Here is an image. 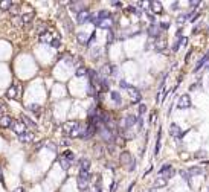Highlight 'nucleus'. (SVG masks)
Here are the masks:
<instances>
[{
  "mask_svg": "<svg viewBox=\"0 0 209 192\" xmlns=\"http://www.w3.org/2000/svg\"><path fill=\"white\" fill-rule=\"evenodd\" d=\"M18 92H20V87H18V86H11V87L6 90V98H9V99H17Z\"/></svg>",
  "mask_w": 209,
  "mask_h": 192,
  "instance_id": "obj_7",
  "label": "nucleus"
},
{
  "mask_svg": "<svg viewBox=\"0 0 209 192\" xmlns=\"http://www.w3.org/2000/svg\"><path fill=\"white\" fill-rule=\"evenodd\" d=\"M119 84H121V87H122V88H130V86H128V84H127L125 81H121Z\"/></svg>",
  "mask_w": 209,
  "mask_h": 192,
  "instance_id": "obj_54",
  "label": "nucleus"
},
{
  "mask_svg": "<svg viewBox=\"0 0 209 192\" xmlns=\"http://www.w3.org/2000/svg\"><path fill=\"white\" fill-rule=\"evenodd\" d=\"M14 5H16V3H14V2H11V0H6V2H0V9H2V11H11Z\"/></svg>",
  "mask_w": 209,
  "mask_h": 192,
  "instance_id": "obj_16",
  "label": "nucleus"
},
{
  "mask_svg": "<svg viewBox=\"0 0 209 192\" xmlns=\"http://www.w3.org/2000/svg\"><path fill=\"white\" fill-rule=\"evenodd\" d=\"M40 41H41V43H51V41H52L51 34H49V32H46V34L40 35Z\"/></svg>",
  "mask_w": 209,
  "mask_h": 192,
  "instance_id": "obj_30",
  "label": "nucleus"
},
{
  "mask_svg": "<svg viewBox=\"0 0 209 192\" xmlns=\"http://www.w3.org/2000/svg\"><path fill=\"white\" fill-rule=\"evenodd\" d=\"M111 25H113V20H111V18H107V20H104V21H101V23H99V28L110 29V28H111Z\"/></svg>",
  "mask_w": 209,
  "mask_h": 192,
  "instance_id": "obj_27",
  "label": "nucleus"
},
{
  "mask_svg": "<svg viewBox=\"0 0 209 192\" xmlns=\"http://www.w3.org/2000/svg\"><path fill=\"white\" fill-rule=\"evenodd\" d=\"M171 8H173V9H177V8H179V2H174V3H173V6H171Z\"/></svg>",
  "mask_w": 209,
  "mask_h": 192,
  "instance_id": "obj_55",
  "label": "nucleus"
},
{
  "mask_svg": "<svg viewBox=\"0 0 209 192\" xmlns=\"http://www.w3.org/2000/svg\"><path fill=\"white\" fill-rule=\"evenodd\" d=\"M138 119H139V118H136V116H133V114L125 116V119H124V127H125V130H130L134 123H138Z\"/></svg>",
  "mask_w": 209,
  "mask_h": 192,
  "instance_id": "obj_6",
  "label": "nucleus"
},
{
  "mask_svg": "<svg viewBox=\"0 0 209 192\" xmlns=\"http://www.w3.org/2000/svg\"><path fill=\"white\" fill-rule=\"evenodd\" d=\"M189 5H191V8H195L197 5H200V2L198 0H192V2H189Z\"/></svg>",
  "mask_w": 209,
  "mask_h": 192,
  "instance_id": "obj_49",
  "label": "nucleus"
},
{
  "mask_svg": "<svg viewBox=\"0 0 209 192\" xmlns=\"http://www.w3.org/2000/svg\"><path fill=\"white\" fill-rule=\"evenodd\" d=\"M78 41H80V44H87L89 43V40L86 38V35H83V34L78 35Z\"/></svg>",
  "mask_w": 209,
  "mask_h": 192,
  "instance_id": "obj_40",
  "label": "nucleus"
},
{
  "mask_svg": "<svg viewBox=\"0 0 209 192\" xmlns=\"http://www.w3.org/2000/svg\"><path fill=\"white\" fill-rule=\"evenodd\" d=\"M170 134H171L173 137H182V136H183V133H182V130H180V127H179L177 123H171V127H170Z\"/></svg>",
  "mask_w": 209,
  "mask_h": 192,
  "instance_id": "obj_9",
  "label": "nucleus"
},
{
  "mask_svg": "<svg viewBox=\"0 0 209 192\" xmlns=\"http://www.w3.org/2000/svg\"><path fill=\"white\" fill-rule=\"evenodd\" d=\"M150 5H151V9H153V12H156V14H160L163 9H162V5L159 3V2H150Z\"/></svg>",
  "mask_w": 209,
  "mask_h": 192,
  "instance_id": "obj_20",
  "label": "nucleus"
},
{
  "mask_svg": "<svg viewBox=\"0 0 209 192\" xmlns=\"http://www.w3.org/2000/svg\"><path fill=\"white\" fill-rule=\"evenodd\" d=\"M165 98H166V92H165V90H160V92H159V95H157V102L160 104V102H162V99H165Z\"/></svg>",
  "mask_w": 209,
  "mask_h": 192,
  "instance_id": "obj_37",
  "label": "nucleus"
},
{
  "mask_svg": "<svg viewBox=\"0 0 209 192\" xmlns=\"http://www.w3.org/2000/svg\"><path fill=\"white\" fill-rule=\"evenodd\" d=\"M186 18H188V14H180V16L177 17V23H179V25H183V23L186 21Z\"/></svg>",
  "mask_w": 209,
  "mask_h": 192,
  "instance_id": "obj_38",
  "label": "nucleus"
},
{
  "mask_svg": "<svg viewBox=\"0 0 209 192\" xmlns=\"http://www.w3.org/2000/svg\"><path fill=\"white\" fill-rule=\"evenodd\" d=\"M18 140H20L21 143H29V142H32V140H34V133L26 131V133H23V134H20V136H18Z\"/></svg>",
  "mask_w": 209,
  "mask_h": 192,
  "instance_id": "obj_11",
  "label": "nucleus"
},
{
  "mask_svg": "<svg viewBox=\"0 0 209 192\" xmlns=\"http://www.w3.org/2000/svg\"><path fill=\"white\" fill-rule=\"evenodd\" d=\"M99 52H101L99 49H93V51H92V55H93V58H98V56H99L98 53H99Z\"/></svg>",
  "mask_w": 209,
  "mask_h": 192,
  "instance_id": "obj_48",
  "label": "nucleus"
},
{
  "mask_svg": "<svg viewBox=\"0 0 209 192\" xmlns=\"http://www.w3.org/2000/svg\"><path fill=\"white\" fill-rule=\"evenodd\" d=\"M160 136H162V131H160V130H159V133H157V143H156V150H154V154H159V151H160Z\"/></svg>",
  "mask_w": 209,
  "mask_h": 192,
  "instance_id": "obj_31",
  "label": "nucleus"
},
{
  "mask_svg": "<svg viewBox=\"0 0 209 192\" xmlns=\"http://www.w3.org/2000/svg\"><path fill=\"white\" fill-rule=\"evenodd\" d=\"M12 118L11 116H3V118H0V127H3V128H11V125H12Z\"/></svg>",
  "mask_w": 209,
  "mask_h": 192,
  "instance_id": "obj_14",
  "label": "nucleus"
},
{
  "mask_svg": "<svg viewBox=\"0 0 209 192\" xmlns=\"http://www.w3.org/2000/svg\"><path fill=\"white\" fill-rule=\"evenodd\" d=\"M185 41H186V38H185V37H182L180 40H177V41L174 43V46H173V51L177 52V51H179V47H180L182 44H185Z\"/></svg>",
  "mask_w": 209,
  "mask_h": 192,
  "instance_id": "obj_29",
  "label": "nucleus"
},
{
  "mask_svg": "<svg viewBox=\"0 0 209 192\" xmlns=\"http://www.w3.org/2000/svg\"><path fill=\"white\" fill-rule=\"evenodd\" d=\"M205 156H206V153H205V151H198V153L195 154V157H197V159H203Z\"/></svg>",
  "mask_w": 209,
  "mask_h": 192,
  "instance_id": "obj_47",
  "label": "nucleus"
},
{
  "mask_svg": "<svg viewBox=\"0 0 209 192\" xmlns=\"http://www.w3.org/2000/svg\"><path fill=\"white\" fill-rule=\"evenodd\" d=\"M63 157H66V159H69V160H73L75 159V154L72 153V151H66L64 154H63Z\"/></svg>",
  "mask_w": 209,
  "mask_h": 192,
  "instance_id": "obj_43",
  "label": "nucleus"
},
{
  "mask_svg": "<svg viewBox=\"0 0 209 192\" xmlns=\"http://www.w3.org/2000/svg\"><path fill=\"white\" fill-rule=\"evenodd\" d=\"M110 96H111V99L116 102L118 105H121V102H122V98H121V95H119V92H111L110 93Z\"/></svg>",
  "mask_w": 209,
  "mask_h": 192,
  "instance_id": "obj_23",
  "label": "nucleus"
},
{
  "mask_svg": "<svg viewBox=\"0 0 209 192\" xmlns=\"http://www.w3.org/2000/svg\"><path fill=\"white\" fill-rule=\"evenodd\" d=\"M0 116H2V118L5 116V107H3V104H2V102H0Z\"/></svg>",
  "mask_w": 209,
  "mask_h": 192,
  "instance_id": "obj_51",
  "label": "nucleus"
},
{
  "mask_svg": "<svg viewBox=\"0 0 209 192\" xmlns=\"http://www.w3.org/2000/svg\"><path fill=\"white\" fill-rule=\"evenodd\" d=\"M28 110H31V111H32V113H35L37 116H40V114H41V108H40V105H37V104L28 105Z\"/></svg>",
  "mask_w": 209,
  "mask_h": 192,
  "instance_id": "obj_22",
  "label": "nucleus"
},
{
  "mask_svg": "<svg viewBox=\"0 0 209 192\" xmlns=\"http://www.w3.org/2000/svg\"><path fill=\"white\" fill-rule=\"evenodd\" d=\"M175 174V171L174 169H173V168H171V169H168V171H165V172H163V174H160V175H163V178H166V180H168V178H171V177H173V175Z\"/></svg>",
  "mask_w": 209,
  "mask_h": 192,
  "instance_id": "obj_32",
  "label": "nucleus"
},
{
  "mask_svg": "<svg viewBox=\"0 0 209 192\" xmlns=\"http://www.w3.org/2000/svg\"><path fill=\"white\" fill-rule=\"evenodd\" d=\"M51 46H52V47H60V46H61V40H60V38H52Z\"/></svg>",
  "mask_w": 209,
  "mask_h": 192,
  "instance_id": "obj_39",
  "label": "nucleus"
},
{
  "mask_svg": "<svg viewBox=\"0 0 209 192\" xmlns=\"http://www.w3.org/2000/svg\"><path fill=\"white\" fill-rule=\"evenodd\" d=\"M0 181H3V174H2V168H0Z\"/></svg>",
  "mask_w": 209,
  "mask_h": 192,
  "instance_id": "obj_57",
  "label": "nucleus"
},
{
  "mask_svg": "<svg viewBox=\"0 0 209 192\" xmlns=\"http://www.w3.org/2000/svg\"><path fill=\"white\" fill-rule=\"evenodd\" d=\"M208 61H209V53H206V55H205V56H203V58H202V60H200V61L197 63V66H195L194 72H198V70L202 69V67H203V66H205V64H206Z\"/></svg>",
  "mask_w": 209,
  "mask_h": 192,
  "instance_id": "obj_19",
  "label": "nucleus"
},
{
  "mask_svg": "<svg viewBox=\"0 0 209 192\" xmlns=\"http://www.w3.org/2000/svg\"><path fill=\"white\" fill-rule=\"evenodd\" d=\"M87 180H83V178H78V189L80 191H86L87 189Z\"/></svg>",
  "mask_w": 209,
  "mask_h": 192,
  "instance_id": "obj_28",
  "label": "nucleus"
},
{
  "mask_svg": "<svg viewBox=\"0 0 209 192\" xmlns=\"http://www.w3.org/2000/svg\"><path fill=\"white\" fill-rule=\"evenodd\" d=\"M147 111V105L145 104H139V116H142Z\"/></svg>",
  "mask_w": 209,
  "mask_h": 192,
  "instance_id": "obj_44",
  "label": "nucleus"
},
{
  "mask_svg": "<svg viewBox=\"0 0 209 192\" xmlns=\"http://www.w3.org/2000/svg\"><path fill=\"white\" fill-rule=\"evenodd\" d=\"M101 88H102L104 92H107V90H108V79L102 78V83H101Z\"/></svg>",
  "mask_w": 209,
  "mask_h": 192,
  "instance_id": "obj_42",
  "label": "nucleus"
},
{
  "mask_svg": "<svg viewBox=\"0 0 209 192\" xmlns=\"http://www.w3.org/2000/svg\"><path fill=\"white\" fill-rule=\"evenodd\" d=\"M14 192H26V191H25V188H17Z\"/></svg>",
  "mask_w": 209,
  "mask_h": 192,
  "instance_id": "obj_56",
  "label": "nucleus"
},
{
  "mask_svg": "<svg viewBox=\"0 0 209 192\" xmlns=\"http://www.w3.org/2000/svg\"><path fill=\"white\" fill-rule=\"evenodd\" d=\"M11 128H12V131H14V133H17L18 136H20V134H23V133H26V125L21 122V121H14L12 125H11Z\"/></svg>",
  "mask_w": 209,
  "mask_h": 192,
  "instance_id": "obj_3",
  "label": "nucleus"
},
{
  "mask_svg": "<svg viewBox=\"0 0 209 192\" xmlns=\"http://www.w3.org/2000/svg\"><path fill=\"white\" fill-rule=\"evenodd\" d=\"M119 160H121V165H125V166L128 165V166H130V163H131L134 159L131 157V154H130L128 151H124L121 154V159H119Z\"/></svg>",
  "mask_w": 209,
  "mask_h": 192,
  "instance_id": "obj_10",
  "label": "nucleus"
},
{
  "mask_svg": "<svg viewBox=\"0 0 209 192\" xmlns=\"http://www.w3.org/2000/svg\"><path fill=\"white\" fill-rule=\"evenodd\" d=\"M165 185H166V178H163L162 175L157 177V180L154 181V188H163Z\"/></svg>",
  "mask_w": 209,
  "mask_h": 192,
  "instance_id": "obj_24",
  "label": "nucleus"
},
{
  "mask_svg": "<svg viewBox=\"0 0 209 192\" xmlns=\"http://www.w3.org/2000/svg\"><path fill=\"white\" fill-rule=\"evenodd\" d=\"M70 9L72 11H76L78 14L81 12V11H86V8H84V3L83 2H70Z\"/></svg>",
  "mask_w": 209,
  "mask_h": 192,
  "instance_id": "obj_12",
  "label": "nucleus"
},
{
  "mask_svg": "<svg viewBox=\"0 0 209 192\" xmlns=\"http://www.w3.org/2000/svg\"><path fill=\"white\" fill-rule=\"evenodd\" d=\"M18 11H20V6H18V5H14V6H12V9H11V12H12L14 16H17Z\"/></svg>",
  "mask_w": 209,
  "mask_h": 192,
  "instance_id": "obj_46",
  "label": "nucleus"
},
{
  "mask_svg": "<svg viewBox=\"0 0 209 192\" xmlns=\"http://www.w3.org/2000/svg\"><path fill=\"white\" fill-rule=\"evenodd\" d=\"M107 40H108V44H110V43L113 41V32H111V31L108 32V38H107Z\"/></svg>",
  "mask_w": 209,
  "mask_h": 192,
  "instance_id": "obj_53",
  "label": "nucleus"
},
{
  "mask_svg": "<svg viewBox=\"0 0 209 192\" xmlns=\"http://www.w3.org/2000/svg\"><path fill=\"white\" fill-rule=\"evenodd\" d=\"M128 95H130V98H131L133 102H139L140 101V93H139L138 88H134V87L130 86V88H128Z\"/></svg>",
  "mask_w": 209,
  "mask_h": 192,
  "instance_id": "obj_8",
  "label": "nucleus"
},
{
  "mask_svg": "<svg viewBox=\"0 0 209 192\" xmlns=\"http://www.w3.org/2000/svg\"><path fill=\"white\" fill-rule=\"evenodd\" d=\"M148 34H150V37H153V38H157L160 35V26L159 25H151L148 28Z\"/></svg>",
  "mask_w": 209,
  "mask_h": 192,
  "instance_id": "obj_13",
  "label": "nucleus"
},
{
  "mask_svg": "<svg viewBox=\"0 0 209 192\" xmlns=\"http://www.w3.org/2000/svg\"><path fill=\"white\" fill-rule=\"evenodd\" d=\"M154 47H156V51H163L165 47H166V41L165 40H157L156 41V44H154Z\"/></svg>",
  "mask_w": 209,
  "mask_h": 192,
  "instance_id": "obj_25",
  "label": "nucleus"
},
{
  "mask_svg": "<svg viewBox=\"0 0 209 192\" xmlns=\"http://www.w3.org/2000/svg\"><path fill=\"white\" fill-rule=\"evenodd\" d=\"M179 108H182V110H185V108H189L191 107V98L188 96V95H183V96H180V99H179V104H177Z\"/></svg>",
  "mask_w": 209,
  "mask_h": 192,
  "instance_id": "obj_4",
  "label": "nucleus"
},
{
  "mask_svg": "<svg viewBox=\"0 0 209 192\" xmlns=\"http://www.w3.org/2000/svg\"><path fill=\"white\" fill-rule=\"evenodd\" d=\"M81 125H80V122H76V121H69V122H66L64 125H63V130H64V133L66 134H72L75 130H78Z\"/></svg>",
  "mask_w": 209,
  "mask_h": 192,
  "instance_id": "obj_2",
  "label": "nucleus"
},
{
  "mask_svg": "<svg viewBox=\"0 0 209 192\" xmlns=\"http://www.w3.org/2000/svg\"><path fill=\"white\" fill-rule=\"evenodd\" d=\"M90 17H92V14L86 9V11H81L80 14H76V21H78V25H83L86 21H90Z\"/></svg>",
  "mask_w": 209,
  "mask_h": 192,
  "instance_id": "obj_5",
  "label": "nucleus"
},
{
  "mask_svg": "<svg viewBox=\"0 0 209 192\" xmlns=\"http://www.w3.org/2000/svg\"><path fill=\"white\" fill-rule=\"evenodd\" d=\"M60 165H61L63 169H69L70 165H72V160H69V159H66V157H61L60 159Z\"/></svg>",
  "mask_w": 209,
  "mask_h": 192,
  "instance_id": "obj_21",
  "label": "nucleus"
},
{
  "mask_svg": "<svg viewBox=\"0 0 209 192\" xmlns=\"http://www.w3.org/2000/svg\"><path fill=\"white\" fill-rule=\"evenodd\" d=\"M134 168H136V162H134V160H133V162H131V163H130V166H128V171H133V169H134Z\"/></svg>",
  "mask_w": 209,
  "mask_h": 192,
  "instance_id": "obj_50",
  "label": "nucleus"
},
{
  "mask_svg": "<svg viewBox=\"0 0 209 192\" xmlns=\"http://www.w3.org/2000/svg\"><path fill=\"white\" fill-rule=\"evenodd\" d=\"M34 12H26V14H21V16H18V17H16V20L18 21V25L20 26H28L32 20H34Z\"/></svg>",
  "mask_w": 209,
  "mask_h": 192,
  "instance_id": "obj_1",
  "label": "nucleus"
},
{
  "mask_svg": "<svg viewBox=\"0 0 209 192\" xmlns=\"http://www.w3.org/2000/svg\"><path fill=\"white\" fill-rule=\"evenodd\" d=\"M87 95H89V96H96V90H95V87H93V84H89Z\"/></svg>",
  "mask_w": 209,
  "mask_h": 192,
  "instance_id": "obj_36",
  "label": "nucleus"
},
{
  "mask_svg": "<svg viewBox=\"0 0 209 192\" xmlns=\"http://www.w3.org/2000/svg\"><path fill=\"white\" fill-rule=\"evenodd\" d=\"M75 73H76V76H86L89 73V70H87V67H84V66H80Z\"/></svg>",
  "mask_w": 209,
  "mask_h": 192,
  "instance_id": "obj_26",
  "label": "nucleus"
},
{
  "mask_svg": "<svg viewBox=\"0 0 209 192\" xmlns=\"http://www.w3.org/2000/svg\"><path fill=\"white\" fill-rule=\"evenodd\" d=\"M111 5H113L115 8H121V6H122L121 2H111Z\"/></svg>",
  "mask_w": 209,
  "mask_h": 192,
  "instance_id": "obj_52",
  "label": "nucleus"
},
{
  "mask_svg": "<svg viewBox=\"0 0 209 192\" xmlns=\"http://www.w3.org/2000/svg\"><path fill=\"white\" fill-rule=\"evenodd\" d=\"M20 121L26 125V128H37L35 122L31 119V118H28V116H21V119H20Z\"/></svg>",
  "mask_w": 209,
  "mask_h": 192,
  "instance_id": "obj_17",
  "label": "nucleus"
},
{
  "mask_svg": "<svg viewBox=\"0 0 209 192\" xmlns=\"http://www.w3.org/2000/svg\"><path fill=\"white\" fill-rule=\"evenodd\" d=\"M171 168H173V166H171L170 163H165V165H163V166L160 168V171H159V174H163L165 171H168V169H171Z\"/></svg>",
  "mask_w": 209,
  "mask_h": 192,
  "instance_id": "obj_41",
  "label": "nucleus"
},
{
  "mask_svg": "<svg viewBox=\"0 0 209 192\" xmlns=\"http://www.w3.org/2000/svg\"><path fill=\"white\" fill-rule=\"evenodd\" d=\"M197 17H198V12H192V14H189V16H188V18H189L191 21H195V20H197Z\"/></svg>",
  "mask_w": 209,
  "mask_h": 192,
  "instance_id": "obj_45",
  "label": "nucleus"
},
{
  "mask_svg": "<svg viewBox=\"0 0 209 192\" xmlns=\"http://www.w3.org/2000/svg\"><path fill=\"white\" fill-rule=\"evenodd\" d=\"M180 174H182V177H183L185 181H188V183L191 185V174H189V172H186V171H180Z\"/></svg>",
  "mask_w": 209,
  "mask_h": 192,
  "instance_id": "obj_35",
  "label": "nucleus"
},
{
  "mask_svg": "<svg viewBox=\"0 0 209 192\" xmlns=\"http://www.w3.org/2000/svg\"><path fill=\"white\" fill-rule=\"evenodd\" d=\"M78 178H83V180H87V181H89V178H90V172H89V171H80Z\"/></svg>",
  "mask_w": 209,
  "mask_h": 192,
  "instance_id": "obj_33",
  "label": "nucleus"
},
{
  "mask_svg": "<svg viewBox=\"0 0 209 192\" xmlns=\"http://www.w3.org/2000/svg\"><path fill=\"white\" fill-rule=\"evenodd\" d=\"M188 172L191 175H198V174H203V169H202V168H191Z\"/></svg>",
  "mask_w": 209,
  "mask_h": 192,
  "instance_id": "obj_34",
  "label": "nucleus"
},
{
  "mask_svg": "<svg viewBox=\"0 0 209 192\" xmlns=\"http://www.w3.org/2000/svg\"><path fill=\"white\" fill-rule=\"evenodd\" d=\"M90 169V160L89 159H81L80 160V171H89Z\"/></svg>",
  "mask_w": 209,
  "mask_h": 192,
  "instance_id": "obj_18",
  "label": "nucleus"
},
{
  "mask_svg": "<svg viewBox=\"0 0 209 192\" xmlns=\"http://www.w3.org/2000/svg\"><path fill=\"white\" fill-rule=\"evenodd\" d=\"M115 66H111V64H104L102 67H101V73L104 75V76H108V75H111V73H115Z\"/></svg>",
  "mask_w": 209,
  "mask_h": 192,
  "instance_id": "obj_15",
  "label": "nucleus"
}]
</instances>
